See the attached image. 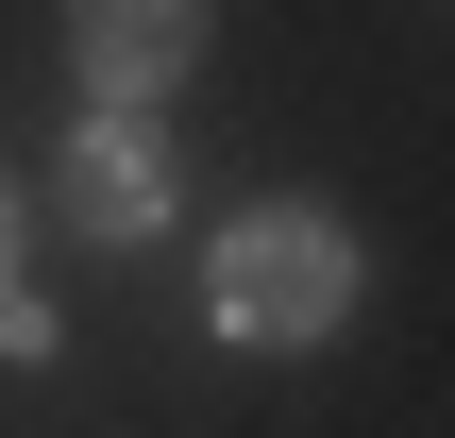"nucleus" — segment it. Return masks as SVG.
<instances>
[{
  "instance_id": "obj_1",
  "label": "nucleus",
  "mask_w": 455,
  "mask_h": 438,
  "mask_svg": "<svg viewBox=\"0 0 455 438\" xmlns=\"http://www.w3.org/2000/svg\"><path fill=\"white\" fill-rule=\"evenodd\" d=\"M338 304H355V236H338L321 203H253V219L203 253V321H220L236 354H321Z\"/></svg>"
},
{
  "instance_id": "obj_2",
  "label": "nucleus",
  "mask_w": 455,
  "mask_h": 438,
  "mask_svg": "<svg viewBox=\"0 0 455 438\" xmlns=\"http://www.w3.org/2000/svg\"><path fill=\"white\" fill-rule=\"evenodd\" d=\"M51 219L101 236V253H135V236L169 219V135H152V118H84L68 169H51Z\"/></svg>"
},
{
  "instance_id": "obj_3",
  "label": "nucleus",
  "mask_w": 455,
  "mask_h": 438,
  "mask_svg": "<svg viewBox=\"0 0 455 438\" xmlns=\"http://www.w3.org/2000/svg\"><path fill=\"white\" fill-rule=\"evenodd\" d=\"M186 51H203V17H186V0H84V17H68V68H84V101H101V118H135L152 84H186Z\"/></svg>"
},
{
  "instance_id": "obj_4",
  "label": "nucleus",
  "mask_w": 455,
  "mask_h": 438,
  "mask_svg": "<svg viewBox=\"0 0 455 438\" xmlns=\"http://www.w3.org/2000/svg\"><path fill=\"white\" fill-rule=\"evenodd\" d=\"M0 270H17V169H0Z\"/></svg>"
}]
</instances>
